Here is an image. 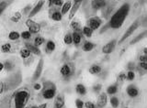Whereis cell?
<instances>
[{"label":"cell","mask_w":147,"mask_h":108,"mask_svg":"<svg viewBox=\"0 0 147 108\" xmlns=\"http://www.w3.org/2000/svg\"><path fill=\"white\" fill-rule=\"evenodd\" d=\"M38 108H47V104H42L38 106Z\"/></svg>","instance_id":"681fc988"},{"label":"cell","mask_w":147,"mask_h":108,"mask_svg":"<svg viewBox=\"0 0 147 108\" xmlns=\"http://www.w3.org/2000/svg\"><path fill=\"white\" fill-rule=\"evenodd\" d=\"M3 69H4V64L1 63V62H0V71H2Z\"/></svg>","instance_id":"816d5d0a"},{"label":"cell","mask_w":147,"mask_h":108,"mask_svg":"<svg viewBox=\"0 0 147 108\" xmlns=\"http://www.w3.org/2000/svg\"><path fill=\"white\" fill-rule=\"evenodd\" d=\"M143 52H144V54H147V49L144 48V50H143Z\"/></svg>","instance_id":"db71d44e"},{"label":"cell","mask_w":147,"mask_h":108,"mask_svg":"<svg viewBox=\"0 0 147 108\" xmlns=\"http://www.w3.org/2000/svg\"><path fill=\"white\" fill-rule=\"evenodd\" d=\"M64 105V96L63 94H58L54 101V108H63Z\"/></svg>","instance_id":"4fadbf2b"},{"label":"cell","mask_w":147,"mask_h":108,"mask_svg":"<svg viewBox=\"0 0 147 108\" xmlns=\"http://www.w3.org/2000/svg\"><path fill=\"white\" fill-rule=\"evenodd\" d=\"M127 68L129 69V71H132V70L135 69V64H134L133 62H129Z\"/></svg>","instance_id":"7bdbcfd3"},{"label":"cell","mask_w":147,"mask_h":108,"mask_svg":"<svg viewBox=\"0 0 147 108\" xmlns=\"http://www.w3.org/2000/svg\"><path fill=\"white\" fill-rule=\"evenodd\" d=\"M118 80L121 81V82L126 80V74H125V73H121V74H119V76H118Z\"/></svg>","instance_id":"b9f144b4"},{"label":"cell","mask_w":147,"mask_h":108,"mask_svg":"<svg viewBox=\"0 0 147 108\" xmlns=\"http://www.w3.org/2000/svg\"><path fill=\"white\" fill-rule=\"evenodd\" d=\"M71 7H72V2L70 1V0H68L67 2L64 3L62 10H61V14H62V15H65V14H67V12L70 11V9H71Z\"/></svg>","instance_id":"2e32d148"},{"label":"cell","mask_w":147,"mask_h":108,"mask_svg":"<svg viewBox=\"0 0 147 108\" xmlns=\"http://www.w3.org/2000/svg\"><path fill=\"white\" fill-rule=\"evenodd\" d=\"M4 68L6 70H8V71H11V70L13 69V64L11 63V62H8V61H7L6 63L4 64Z\"/></svg>","instance_id":"74e56055"},{"label":"cell","mask_w":147,"mask_h":108,"mask_svg":"<svg viewBox=\"0 0 147 108\" xmlns=\"http://www.w3.org/2000/svg\"><path fill=\"white\" fill-rule=\"evenodd\" d=\"M126 92H127V94L130 97H132V98H134V97L138 96V94H139V90H138V88L135 87L134 85H132V84L127 87Z\"/></svg>","instance_id":"8fae6325"},{"label":"cell","mask_w":147,"mask_h":108,"mask_svg":"<svg viewBox=\"0 0 147 108\" xmlns=\"http://www.w3.org/2000/svg\"><path fill=\"white\" fill-rule=\"evenodd\" d=\"M25 46H26L27 49L30 50V53H33V54H35V55H38V56H40L41 54H42L41 50L38 47H36L35 45H32V44H30V43H26Z\"/></svg>","instance_id":"5bb4252c"},{"label":"cell","mask_w":147,"mask_h":108,"mask_svg":"<svg viewBox=\"0 0 147 108\" xmlns=\"http://www.w3.org/2000/svg\"><path fill=\"white\" fill-rule=\"evenodd\" d=\"M134 78H135V73H133V71H129L126 74V79L128 81H133Z\"/></svg>","instance_id":"e575fe53"},{"label":"cell","mask_w":147,"mask_h":108,"mask_svg":"<svg viewBox=\"0 0 147 108\" xmlns=\"http://www.w3.org/2000/svg\"><path fill=\"white\" fill-rule=\"evenodd\" d=\"M71 28L75 30V32H78L81 30V26H80L79 22H77V21H73L71 23Z\"/></svg>","instance_id":"83f0119b"},{"label":"cell","mask_w":147,"mask_h":108,"mask_svg":"<svg viewBox=\"0 0 147 108\" xmlns=\"http://www.w3.org/2000/svg\"><path fill=\"white\" fill-rule=\"evenodd\" d=\"M25 108H30V107H25Z\"/></svg>","instance_id":"9f6ffc18"},{"label":"cell","mask_w":147,"mask_h":108,"mask_svg":"<svg viewBox=\"0 0 147 108\" xmlns=\"http://www.w3.org/2000/svg\"><path fill=\"white\" fill-rule=\"evenodd\" d=\"M44 42V39L42 37H36L35 39H34V45L36 47L41 46L42 44H43Z\"/></svg>","instance_id":"4dcf8cb0"},{"label":"cell","mask_w":147,"mask_h":108,"mask_svg":"<svg viewBox=\"0 0 147 108\" xmlns=\"http://www.w3.org/2000/svg\"><path fill=\"white\" fill-rule=\"evenodd\" d=\"M10 50H11V45H10L9 43H5V44H3L2 46H1V50H2L3 52H5V53L9 52Z\"/></svg>","instance_id":"836d02e7"},{"label":"cell","mask_w":147,"mask_h":108,"mask_svg":"<svg viewBox=\"0 0 147 108\" xmlns=\"http://www.w3.org/2000/svg\"><path fill=\"white\" fill-rule=\"evenodd\" d=\"M146 36V31H143V32H142L141 34H139V35L137 36V37L135 38L134 39H132V41L130 42V45H133V44H136L137 42H139V41H141L142 39H143V38Z\"/></svg>","instance_id":"ffe728a7"},{"label":"cell","mask_w":147,"mask_h":108,"mask_svg":"<svg viewBox=\"0 0 147 108\" xmlns=\"http://www.w3.org/2000/svg\"><path fill=\"white\" fill-rule=\"evenodd\" d=\"M139 66L142 68V69H143L144 71H146L147 70V62H140Z\"/></svg>","instance_id":"60d3db41"},{"label":"cell","mask_w":147,"mask_h":108,"mask_svg":"<svg viewBox=\"0 0 147 108\" xmlns=\"http://www.w3.org/2000/svg\"><path fill=\"white\" fill-rule=\"evenodd\" d=\"M140 62H147V55L146 54H143V55H141L139 58Z\"/></svg>","instance_id":"ee69618b"},{"label":"cell","mask_w":147,"mask_h":108,"mask_svg":"<svg viewBox=\"0 0 147 108\" xmlns=\"http://www.w3.org/2000/svg\"><path fill=\"white\" fill-rule=\"evenodd\" d=\"M44 3H45V0H40V1H39L37 4H36V6L34 7L33 8H31L30 12L29 13V17H33L36 14H38L39 12L41 11V9L42 8Z\"/></svg>","instance_id":"ba28073f"},{"label":"cell","mask_w":147,"mask_h":108,"mask_svg":"<svg viewBox=\"0 0 147 108\" xmlns=\"http://www.w3.org/2000/svg\"><path fill=\"white\" fill-rule=\"evenodd\" d=\"M4 89H5V83L2 82H0V94L4 92Z\"/></svg>","instance_id":"bcb514c9"},{"label":"cell","mask_w":147,"mask_h":108,"mask_svg":"<svg viewBox=\"0 0 147 108\" xmlns=\"http://www.w3.org/2000/svg\"><path fill=\"white\" fill-rule=\"evenodd\" d=\"M102 24V20L99 19L98 17H91L90 19L88 20L87 22V25H88V28H90L91 29L94 31V30H97L100 28Z\"/></svg>","instance_id":"5b68a950"},{"label":"cell","mask_w":147,"mask_h":108,"mask_svg":"<svg viewBox=\"0 0 147 108\" xmlns=\"http://www.w3.org/2000/svg\"><path fill=\"white\" fill-rule=\"evenodd\" d=\"M63 19V15L61 14V12L59 11H55L54 13L52 15V19L54 21H61Z\"/></svg>","instance_id":"4316f807"},{"label":"cell","mask_w":147,"mask_h":108,"mask_svg":"<svg viewBox=\"0 0 147 108\" xmlns=\"http://www.w3.org/2000/svg\"><path fill=\"white\" fill-rule=\"evenodd\" d=\"M23 10H24V11H23V13L24 14H27L28 12H30V10H31V6H30V5H28V6H27Z\"/></svg>","instance_id":"f6af8a7d"},{"label":"cell","mask_w":147,"mask_h":108,"mask_svg":"<svg viewBox=\"0 0 147 108\" xmlns=\"http://www.w3.org/2000/svg\"><path fill=\"white\" fill-rule=\"evenodd\" d=\"M102 89V85L101 84H96V85L93 86V91L95 92V93H99L100 91H101Z\"/></svg>","instance_id":"ab89813d"},{"label":"cell","mask_w":147,"mask_h":108,"mask_svg":"<svg viewBox=\"0 0 147 108\" xmlns=\"http://www.w3.org/2000/svg\"><path fill=\"white\" fill-rule=\"evenodd\" d=\"M106 6V1L105 0H92L91 2V7L93 9H100V8H104Z\"/></svg>","instance_id":"7c38bea8"},{"label":"cell","mask_w":147,"mask_h":108,"mask_svg":"<svg viewBox=\"0 0 147 108\" xmlns=\"http://www.w3.org/2000/svg\"><path fill=\"white\" fill-rule=\"evenodd\" d=\"M94 48H95V44H94V43L87 41V42H86L85 44H84L83 50H84V51H86V52H89V51H91V50H92Z\"/></svg>","instance_id":"44dd1931"},{"label":"cell","mask_w":147,"mask_h":108,"mask_svg":"<svg viewBox=\"0 0 147 108\" xmlns=\"http://www.w3.org/2000/svg\"><path fill=\"white\" fill-rule=\"evenodd\" d=\"M84 105H85L86 108H97V105L92 102H86Z\"/></svg>","instance_id":"f35d334b"},{"label":"cell","mask_w":147,"mask_h":108,"mask_svg":"<svg viewBox=\"0 0 147 108\" xmlns=\"http://www.w3.org/2000/svg\"><path fill=\"white\" fill-rule=\"evenodd\" d=\"M83 0H74V3H77V2H82Z\"/></svg>","instance_id":"f5cc1de1"},{"label":"cell","mask_w":147,"mask_h":108,"mask_svg":"<svg viewBox=\"0 0 147 108\" xmlns=\"http://www.w3.org/2000/svg\"><path fill=\"white\" fill-rule=\"evenodd\" d=\"M55 47H56V45H55V43L53 40H49L47 42V44H46V49L50 52H53L55 50Z\"/></svg>","instance_id":"484cf974"},{"label":"cell","mask_w":147,"mask_h":108,"mask_svg":"<svg viewBox=\"0 0 147 108\" xmlns=\"http://www.w3.org/2000/svg\"><path fill=\"white\" fill-rule=\"evenodd\" d=\"M50 6L53 5V6H56V7H61L64 5V1L63 0H50Z\"/></svg>","instance_id":"d6a6232c"},{"label":"cell","mask_w":147,"mask_h":108,"mask_svg":"<svg viewBox=\"0 0 147 108\" xmlns=\"http://www.w3.org/2000/svg\"><path fill=\"white\" fill-rule=\"evenodd\" d=\"M14 17H15L16 19H18V20H19V19H21V14L19 13V12H17V13L15 14V16H14Z\"/></svg>","instance_id":"c3c4849f"},{"label":"cell","mask_w":147,"mask_h":108,"mask_svg":"<svg viewBox=\"0 0 147 108\" xmlns=\"http://www.w3.org/2000/svg\"><path fill=\"white\" fill-rule=\"evenodd\" d=\"M72 38H73V43H75L76 45H78L82 40L81 35L78 32H74L73 35H72Z\"/></svg>","instance_id":"d6986e66"},{"label":"cell","mask_w":147,"mask_h":108,"mask_svg":"<svg viewBox=\"0 0 147 108\" xmlns=\"http://www.w3.org/2000/svg\"><path fill=\"white\" fill-rule=\"evenodd\" d=\"M20 36L24 39H30V37H31V33H30L29 30H27V31H23Z\"/></svg>","instance_id":"d590c367"},{"label":"cell","mask_w":147,"mask_h":108,"mask_svg":"<svg viewBox=\"0 0 147 108\" xmlns=\"http://www.w3.org/2000/svg\"><path fill=\"white\" fill-rule=\"evenodd\" d=\"M138 27H139V19H136V20L134 21V22L132 23L130 27H129V28L126 30V32L123 34V36L121 37V39L119 40V44L123 43L125 40H126V39H128L130 36H132V34H133V32L138 28Z\"/></svg>","instance_id":"3957f363"},{"label":"cell","mask_w":147,"mask_h":108,"mask_svg":"<svg viewBox=\"0 0 147 108\" xmlns=\"http://www.w3.org/2000/svg\"><path fill=\"white\" fill-rule=\"evenodd\" d=\"M34 90H36V91H39V90H41V88H42V85H41L40 83H35L33 86Z\"/></svg>","instance_id":"7dc6e473"},{"label":"cell","mask_w":147,"mask_h":108,"mask_svg":"<svg viewBox=\"0 0 147 108\" xmlns=\"http://www.w3.org/2000/svg\"><path fill=\"white\" fill-rule=\"evenodd\" d=\"M82 2H77V3H74L73 7L71 8V9H70V13H69V19H73L74 17H75V15L76 14V12H77V10L79 9L80 6H81Z\"/></svg>","instance_id":"9a60e30c"},{"label":"cell","mask_w":147,"mask_h":108,"mask_svg":"<svg viewBox=\"0 0 147 108\" xmlns=\"http://www.w3.org/2000/svg\"><path fill=\"white\" fill-rule=\"evenodd\" d=\"M84 104H85V103H84L82 100H80V99H76V108H84V107H85Z\"/></svg>","instance_id":"8d00e7d4"},{"label":"cell","mask_w":147,"mask_h":108,"mask_svg":"<svg viewBox=\"0 0 147 108\" xmlns=\"http://www.w3.org/2000/svg\"><path fill=\"white\" fill-rule=\"evenodd\" d=\"M117 1H120V0H117Z\"/></svg>","instance_id":"6f0895ef"},{"label":"cell","mask_w":147,"mask_h":108,"mask_svg":"<svg viewBox=\"0 0 147 108\" xmlns=\"http://www.w3.org/2000/svg\"><path fill=\"white\" fill-rule=\"evenodd\" d=\"M20 56H21V58H23V59L29 58V57L30 56V51L27 48L21 49L20 50Z\"/></svg>","instance_id":"cb8c5ba5"},{"label":"cell","mask_w":147,"mask_h":108,"mask_svg":"<svg viewBox=\"0 0 147 108\" xmlns=\"http://www.w3.org/2000/svg\"><path fill=\"white\" fill-rule=\"evenodd\" d=\"M43 64H44L43 59H41V60L39 61L37 66H36L35 71H34V73H33V77H32V81H33V82L37 81L41 77L42 73V70H43Z\"/></svg>","instance_id":"8992f818"},{"label":"cell","mask_w":147,"mask_h":108,"mask_svg":"<svg viewBox=\"0 0 147 108\" xmlns=\"http://www.w3.org/2000/svg\"><path fill=\"white\" fill-rule=\"evenodd\" d=\"M26 26L28 27L29 31H30V33H34V34L38 33L41 30L40 24H38L37 22H35V21H33L30 19H29L28 20L26 21Z\"/></svg>","instance_id":"277c9868"},{"label":"cell","mask_w":147,"mask_h":108,"mask_svg":"<svg viewBox=\"0 0 147 108\" xmlns=\"http://www.w3.org/2000/svg\"><path fill=\"white\" fill-rule=\"evenodd\" d=\"M60 73L63 76L69 77L73 74V68H72L69 64H64V65H63L62 68H61Z\"/></svg>","instance_id":"30bf717a"},{"label":"cell","mask_w":147,"mask_h":108,"mask_svg":"<svg viewBox=\"0 0 147 108\" xmlns=\"http://www.w3.org/2000/svg\"><path fill=\"white\" fill-rule=\"evenodd\" d=\"M30 108H38V106H36V105H33V106H31Z\"/></svg>","instance_id":"11a10c76"},{"label":"cell","mask_w":147,"mask_h":108,"mask_svg":"<svg viewBox=\"0 0 147 108\" xmlns=\"http://www.w3.org/2000/svg\"><path fill=\"white\" fill-rule=\"evenodd\" d=\"M108 103V97H107V93H101L99 94L98 98V102H97V106L98 108H103L107 105Z\"/></svg>","instance_id":"9c48e42d"},{"label":"cell","mask_w":147,"mask_h":108,"mask_svg":"<svg viewBox=\"0 0 147 108\" xmlns=\"http://www.w3.org/2000/svg\"><path fill=\"white\" fill-rule=\"evenodd\" d=\"M130 5L128 3L123 4L115 13L112 15V17H110L109 22V27L111 28H120L122 24L124 23L126 17H128L129 13H130Z\"/></svg>","instance_id":"6da1fadb"},{"label":"cell","mask_w":147,"mask_h":108,"mask_svg":"<svg viewBox=\"0 0 147 108\" xmlns=\"http://www.w3.org/2000/svg\"><path fill=\"white\" fill-rule=\"evenodd\" d=\"M116 45H117V40H116V39H112L111 41L108 42L107 44L102 48V52H103L104 54L111 53V52H113L114 50H115Z\"/></svg>","instance_id":"52a82bcc"},{"label":"cell","mask_w":147,"mask_h":108,"mask_svg":"<svg viewBox=\"0 0 147 108\" xmlns=\"http://www.w3.org/2000/svg\"><path fill=\"white\" fill-rule=\"evenodd\" d=\"M117 91H118L117 85H116V84H113V85H110V86H109V87H108L107 93H108V94L112 95V94H115V93H117Z\"/></svg>","instance_id":"7402d4cb"},{"label":"cell","mask_w":147,"mask_h":108,"mask_svg":"<svg viewBox=\"0 0 147 108\" xmlns=\"http://www.w3.org/2000/svg\"><path fill=\"white\" fill-rule=\"evenodd\" d=\"M76 91L78 94L80 95H85L87 93V88L85 87V85H83L82 83H78L76 86Z\"/></svg>","instance_id":"e0dca14e"},{"label":"cell","mask_w":147,"mask_h":108,"mask_svg":"<svg viewBox=\"0 0 147 108\" xmlns=\"http://www.w3.org/2000/svg\"><path fill=\"white\" fill-rule=\"evenodd\" d=\"M101 67L99 65H97V64H94L92 65L90 68H89V73L91 74H98V73L101 71Z\"/></svg>","instance_id":"ac0fdd59"},{"label":"cell","mask_w":147,"mask_h":108,"mask_svg":"<svg viewBox=\"0 0 147 108\" xmlns=\"http://www.w3.org/2000/svg\"><path fill=\"white\" fill-rule=\"evenodd\" d=\"M83 33H84V35H85L86 37L91 38V37H92V35H93V30L91 29L90 28H88L87 26H86V27H84V28H83Z\"/></svg>","instance_id":"603a6c76"},{"label":"cell","mask_w":147,"mask_h":108,"mask_svg":"<svg viewBox=\"0 0 147 108\" xmlns=\"http://www.w3.org/2000/svg\"><path fill=\"white\" fill-rule=\"evenodd\" d=\"M11 19V21H13V22H18V21H19V20H18L17 19H16L15 17H11V19Z\"/></svg>","instance_id":"f907efd6"},{"label":"cell","mask_w":147,"mask_h":108,"mask_svg":"<svg viewBox=\"0 0 147 108\" xmlns=\"http://www.w3.org/2000/svg\"><path fill=\"white\" fill-rule=\"evenodd\" d=\"M64 43H65L66 45L72 44V43H73V38H72L71 34H70V33L66 34V35L64 36Z\"/></svg>","instance_id":"f546056e"},{"label":"cell","mask_w":147,"mask_h":108,"mask_svg":"<svg viewBox=\"0 0 147 108\" xmlns=\"http://www.w3.org/2000/svg\"><path fill=\"white\" fill-rule=\"evenodd\" d=\"M8 3L7 2V1H2V2H0V16L4 13V11L6 10V8H8Z\"/></svg>","instance_id":"1f68e13d"},{"label":"cell","mask_w":147,"mask_h":108,"mask_svg":"<svg viewBox=\"0 0 147 108\" xmlns=\"http://www.w3.org/2000/svg\"><path fill=\"white\" fill-rule=\"evenodd\" d=\"M19 37H20V35L18 31H11L8 34V38H9L10 40H17L19 39Z\"/></svg>","instance_id":"d4e9b609"},{"label":"cell","mask_w":147,"mask_h":108,"mask_svg":"<svg viewBox=\"0 0 147 108\" xmlns=\"http://www.w3.org/2000/svg\"><path fill=\"white\" fill-rule=\"evenodd\" d=\"M56 94V87L53 84V82H46L43 84V89H42V96L46 100H51L54 98Z\"/></svg>","instance_id":"7a4b0ae2"},{"label":"cell","mask_w":147,"mask_h":108,"mask_svg":"<svg viewBox=\"0 0 147 108\" xmlns=\"http://www.w3.org/2000/svg\"><path fill=\"white\" fill-rule=\"evenodd\" d=\"M110 104H111V106L113 108H118L119 107V104H120L119 99L115 96L111 97V98H110Z\"/></svg>","instance_id":"f1b7e54d"}]
</instances>
